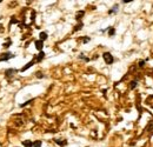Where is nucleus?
Listing matches in <instances>:
<instances>
[{
	"label": "nucleus",
	"mask_w": 153,
	"mask_h": 147,
	"mask_svg": "<svg viewBox=\"0 0 153 147\" xmlns=\"http://www.w3.org/2000/svg\"><path fill=\"white\" fill-rule=\"evenodd\" d=\"M102 58H104V60H105V62H106L107 65H111V64H113V61H114L112 54L108 53V52H105V53L102 54Z\"/></svg>",
	"instance_id": "obj_1"
},
{
	"label": "nucleus",
	"mask_w": 153,
	"mask_h": 147,
	"mask_svg": "<svg viewBox=\"0 0 153 147\" xmlns=\"http://www.w3.org/2000/svg\"><path fill=\"white\" fill-rule=\"evenodd\" d=\"M36 47H37V50H38L39 52H41V50H42V47H44V41L37 40V41H36Z\"/></svg>",
	"instance_id": "obj_2"
},
{
	"label": "nucleus",
	"mask_w": 153,
	"mask_h": 147,
	"mask_svg": "<svg viewBox=\"0 0 153 147\" xmlns=\"http://www.w3.org/2000/svg\"><path fill=\"white\" fill-rule=\"evenodd\" d=\"M12 56H13V54L8 52V53H5L4 55H1L0 60H8V59H10V58H12Z\"/></svg>",
	"instance_id": "obj_3"
},
{
	"label": "nucleus",
	"mask_w": 153,
	"mask_h": 147,
	"mask_svg": "<svg viewBox=\"0 0 153 147\" xmlns=\"http://www.w3.org/2000/svg\"><path fill=\"white\" fill-rule=\"evenodd\" d=\"M33 64H34V61H30V62H28L27 65H25V66H24V67H22V68H21L20 71H21V72H24V71H26V70H27L28 67H31V66H33Z\"/></svg>",
	"instance_id": "obj_4"
},
{
	"label": "nucleus",
	"mask_w": 153,
	"mask_h": 147,
	"mask_svg": "<svg viewBox=\"0 0 153 147\" xmlns=\"http://www.w3.org/2000/svg\"><path fill=\"white\" fill-rule=\"evenodd\" d=\"M22 145L25 147H32L33 146V143L32 141H30V140H26V141H24L22 143Z\"/></svg>",
	"instance_id": "obj_5"
},
{
	"label": "nucleus",
	"mask_w": 153,
	"mask_h": 147,
	"mask_svg": "<svg viewBox=\"0 0 153 147\" xmlns=\"http://www.w3.org/2000/svg\"><path fill=\"white\" fill-rule=\"evenodd\" d=\"M39 37H40V40H41V41H44V40L47 39V34H46L45 32H41V33L39 34Z\"/></svg>",
	"instance_id": "obj_6"
},
{
	"label": "nucleus",
	"mask_w": 153,
	"mask_h": 147,
	"mask_svg": "<svg viewBox=\"0 0 153 147\" xmlns=\"http://www.w3.org/2000/svg\"><path fill=\"white\" fill-rule=\"evenodd\" d=\"M44 56H45V54H44V52H42V51H41V52H40V53H39V55H38V56H37V61H41V60H42V58H44Z\"/></svg>",
	"instance_id": "obj_7"
},
{
	"label": "nucleus",
	"mask_w": 153,
	"mask_h": 147,
	"mask_svg": "<svg viewBox=\"0 0 153 147\" xmlns=\"http://www.w3.org/2000/svg\"><path fill=\"white\" fill-rule=\"evenodd\" d=\"M33 147H41V141H39V140L34 141L33 143Z\"/></svg>",
	"instance_id": "obj_8"
},
{
	"label": "nucleus",
	"mask_w": 153,
	"mask_h": 147,
	"mask_svg": "<svg viewBox=\"0 0 153 147\" xmlns=\"http://www.w3.org/2000/svg\"><path fill=\"white\" fill-rule=\"evenodd\" d=\"M14 72H16L14 70H8V71H6V76H10L11 74H13Z\"/></svg>",
	"instance_id": "obj_9"
},
{
	"label": "nucleus",
	"mask_w": 153,
	"mask_h": 147,
	"mask_svg": "<svg viewBox=\"0 0 153 147\" xmlns=\"http://www.w3.org/2000/svg\"><path fill=\"white\" fill-rule=\"evenodd\" d=\"M82 16H84V11H80V13H78V14H76V20H79Z\"/></svg>",
	"instance_id": "obj_10"
},
{
	"label": "nucleus",
	"mask_w": 153,
	"mask_h": 147,
	"mask_svg": "<svg viewBox=\"0 0 153 147\" xmlns=\"http://www.w3.org/2000/svg\"><path fill=\"white\" fill-rule=\"evenodd\" d=\"M115 10H118V5H115L112 10H110V14H113V13H115V12H114Z\"/></svg>",
	"instance_id": "obj_11"
},
{
	"label": "nucleus",
	"mask_w": 153,
	"mask_h": 147,
	"mask_svg": "<svg viewBox=\"0 0 153 147\" xmlns=\"http://www.w3.org/2000/svg\"><path fill=\"white\" fill-rule=\"evenodd\" d=\"M114 34V28L112 27V28H110V36H113Z\"/></svg>",
	"instance_id": "obj_12"
},
{
	"label": "nucleus",
	"mask_w": 153,
	"mask_h": 147,
	"mask_svg": "<svg viewBox=\"0 0 153 147\" xmlns=\"http://www.w3.org/2000/svg\"><path fill=\"white\" fill-rule=\"evenodd\" d=\"M135 85H137V81H133V82L131 84V88H134V87H135Z\"/></svg>",
	"instance_id": "obj_13"
},
{
	"label": "nucleus",
	"mask_w": 153,
	"mask_h": 147,
	"mask_svg": "<svg viewBox=\"0 0 153 147\" xmlns=\"http://www.w3.org/2000/svg\"><path fill=\"white\" fill-rule=\"evenodd\" d=\"M123 2H124V4H127V2H131V0H124Z\"/></svg>",
	"instance_id": "obj_14"
}]
</instances>
